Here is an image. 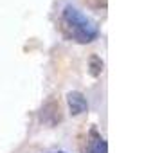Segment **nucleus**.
<instances>
[{"instance_id":"nucleus-1","label":"nucleus","mask_w":144,"mask_h":153,"mask_svg":"<svg viewBox=\"0 0 144 153\" xmlns=\"http://www.w3.org/2000/svg\"><path fill=\"white\" fill-rule=\"evenodd\" d=\"M59 27L65 38L78 42V43H90L99 36V25L88 15H85L76 6L67 4L59 15Z\"/></svg>"},{"instance_id":"nucleus-2","label":"nucleus","mask_w":144,"mask_h":153,"mask_svg":"<svg viewBox=\"0 0 144 153\" xmlns=\"http://www.w3.org/2000/svg\"><path fill=\"white\" fill-rule=\"evenodd\" d=\"M83 153H108V144H106L105 137L97 131V128H92L88 131Z\"/></svg>"},{"instance_id":"nucleus-3","label":"nucleus","mask_w":144,"mask_h":153,"mask_svg":"<svg viewBox=\"0 0 144 153\" xmlns=\"http://www.w3.org/2000/svg\"><path fill=\"white\" fill-rule=\"evenodd\" d=\"M67 101H68V106H70V114L72 115L83 114L88 108V103H87V99H85V96L81 92H70L67 96Z\"/></svg>"},{"instance_id":"nucleus-4","label":"nucleus","mask_w":144,"mask_h":153,"mask_svg":"<svg viewBox=\"0 0 144 153\" xmlns=\"http://www.w3.org/2000/svg\"><path fill=\"white\" fill-rule=\"evenodd\" d=\"M47 153H67V151H63V149H54V151H47Z\"/></svg>"}]
</instances>
